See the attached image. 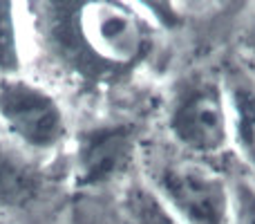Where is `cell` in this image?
Masks as SVG:
<instances>
[{"label": "cell", "mask_w": 255, "mask_h": 224, "mask_svg": "<svg viewBox=\"0 0 255 224\" xmlns=\"http://www.w3.org/2000/svg\"><path fill=\"white\" fill-rule=\"evenodd\" d=\"M157 195L181 224H229L231 189L224 177L193 159L163 164Z\"/></svg>", "instance_id": "obj_1"}, {"label": "cell", "mask_w": 255, "mask_h": 224, "mask_svg": "<svg viewBox=\"0 0 255 224\" xmlns=\"http://www.w3.org/2000/svg\"><path fill=\"white\" fill-rule=\"evenodd\" d=\"M0 121L13 139L31 150H52L67 135L61 103L20 76L0 81Z\"/></svg>", "instance_id": "obj_2"}, {"label": "cell", "mask_w": 255, "mask_h": 224, "mask_svg": "<svg viewBox=\"0 0 255 224\" xmlns=\"http://www.w3.org/2000/svg\"><path fill=\"white\" fill-rule=\"evenodd\" d=\"M170 132L190 153H222L231 139V114L222 90L217 85L188 90L170 112Z\"/></svg>", "instance_id": "obj_3"}, {"label": "cell", "mask_w": 255, "mask_h": 224, "mask_svg": "<svg viewBox=\"0 0 255 224\" xmlns=\"http://www.w3.org/2000/svg\"><path fill=\"white\" fill-rule=\"evenodd\" d=\"M134 130L128 126H101L88 130L76 148V184L97 189L124 175L134 157Z\"/></svg>", "instance_id": "obj_4"}, {"label": "cell", "mask_w": 255, "mask_h": 224, "mask_svg": "<svg viewBox=\"0 0 255 224\" xmlns=\"http://www.w3.org/2000/svg\"><path fill=\"white\" fill-rule=\"evenodd\" d=\"M83 36L88 45L115 63H130L143 49V27L124 4L92 2L83 13Z\"/></svg>", "instance_id": "obj_5"}, {"label": "cell", "mask_w": 255, "mask_h": 224, "mask_svg": "<svg viewBox=\"0 0 255 224\" xmlns=\"http://www.w3.org/2000/svg\"><path fill=\"white\" fill-rule=\"evenodd\" d=\"M40 189V175L36 166L9 148H0V209L25 207Z\"/></svg>", "instance_id": "obj_6"}, {"label": "cell", "mask_w": 255, "mask_h": 224, "mask_svg": "<svg viewBox=\"0 0 255 224\" xmlns=\"http://www.w3.org/2000/svg\"><path fill=\"white\" fill-rule=\"evenodd\" d=\"M124 216L128 224H181L179 218L163 204L157 191L134 184L124 195Z\"/></svg>", "instance_id": "obj_7"}, {"label": "cell", "mask_w": 255, "mask_h": 224, "mask_svg": "<svg viewBox=\"0 0 255 224\" xmlns=\"http://www.w3.org/2000/svg\"><path fill=\"white\" fill-rule=\"evenodd\" d=\"M231 103L240 146L255 168V90L247 83H235L231 90Z\"/></svg>", "instance_id": "obj_8"}, {"label": "cell", "mask_w": 255, "mask_h": 224, "mask_svg": "<svg viewBox=\"0 0 255 224\" xmlns=\"http://www.w3.org/2000/svg\"><path fill=\"white\" fill-rule=\"evenodd\" d=\"M20 72V43H18L16 11L9 0H0V76H18Z\"/></svg>", "instance_id": "obj_9"}, {"label": "cell", "mask_w": 255, "mask_h": 224, "mask_svg": "<svg viewBox=\"0 0 255 224\" xmlns=\"http://www.w3.org/2000/svg\"><path fill=\"white\" fill-rule=\"evenodd\" d=\"M231 222L255 224V186L249 182H238L231 189Z\"/></svg>", "instance_id": "obj_10"}, {"label": "cell", "mask_w": 255, "mask_h": 224, "mask_svg": "<svg viewBox=\"0 0 255 224\" xmlns=\"http://www.w3.org/2000/svg\"><path fill=\"white\" fill-rule=\"evenodd\" d=\"M0 224H18V222L11 220L9 216H4V213H0Z\"/></svg>", "instance_id": "obj_11"}]
</instances>
